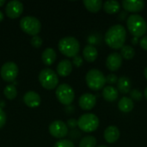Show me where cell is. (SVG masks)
I'll return each mask as SVG.
<instances>
[{
	"label": "cell",
	"mask_w": 147,
	"mask_h": 147,
	"mask_svg": "<svg viewBox=\"0 0 147 147\" xmlns=\"http://www.w3.org/2000/svg\"><path fill=\"white\" fill-rule=\"evenodd\" d=\"M127 37V30L124 26L116 24L110 27L105 34V42L112 49H121Z\"/></svg>",
	"instance_id": "cell-1"
},
{
	"label": "cell",
	"mask_w": 147,
	"mask_h": 147,
	"mask_svg": "<svg viewBox=\"0 0 147 147\" xmlns=\"http://www.w3.org/2000/svg\"><path fill=\"white\" fill-rule=\"evenodd\" d=\"M58 47L59 52L67 58H74L80 50L79 41L72 36H66L59 40Z\"/></svg>",
	"instance_id": "cell-2"
},
{
	"label": "cell",
	"mask_w": 147,
	"mask_h": 147,
	"mask_svg": "<svg viewBox=\"0 0 147 147\" xmlns=\"http://www.w3.org/2000/svg\"><path fill=\"white\" fill-rule=\"evenodd\" d=\"M127 26L129 32L136 38L143 36L147 31V22L138 14H132L127 17Z\"/></svg>",
	"instance_id": "cell-3"
},
{
	"label": "cell",
	"mask_w": 147,
	"mask_h": 147,
	"mask_svg": "<svg viewBox=\"0 0 147 147\" xmlns=\"http://www.w3.org/2000/svg\"><path fill=\"white\" fill-rule=\"evenodd\" d=\"M85 81H86L87 86L90 90H99L104 87L106 84V78L100 70L91 69L86 74Z\"/></svg>",
	"instance_id": "cell-4"
},
{
	"label": "cell",
	"mask_w": 147,
	"mask_h": 147,
	"mask_svg": "<svg viewBox=\"0 0 147 147\" xmlns=\"http://www.w3.org/2000/svg\"><path fill=\"white\" fill-rule=\"evenodd\" d=\"M39 82L44 89L52 90L58 86L59 78L53 70L45 68L39 73Z\"/></svg>",
	"instance_id": "cell-5"
},
{
	"label": "cell",
	"mask_w": 147,
	"mask_h": 147,
	"mask_svg": "<svg viewBox=\"0 0 147 147\" xmlns=\"http://www.w3.org/2000/svg\"><path fill=\"white\" fill-rule=\"evenodd\" d=\"M78 127L84 133H92L99 127L98 117L91 113L82 115L78 120Z\"/></svg>",
	"instance_id": "cell-6"
},
{
	"label": "cell",
	"mask_w": 147,
	"mask_h": 147,
	"mask_svg": "<svg viewBox=\"0 0 147 147\" xmlns=\"http://www.w3.org/2000/svg\"><path fill=\"white\" fill-rule=\"evenodd\" d=\"M19 25L21 29L24 33L31 35L32 37L37 35L41 29L40 22L34 16H28L22 17L20 21Z\"/></svg>",
	"instance_id": "cell-7"
},
{
	"label": "cell",
	"mask_w": 147,
	"mask_h": 147,
	"mask_svg": "<svg viewBox=\"0 0 147 147\" xmlns=\"http://www.w3.org/2000/svg\"><path fill=\"white\" fill-rule=\"evenodd\" d=\"M56 96L58 101L65 106H70L75 98V92L72 87L67 84H61L56 89Z\"/></svg>",
	"instance_id": "cell-8"
},
{
	"label": "cell",
	"mask_w": 147,
	"mask_h": 147,
	"mask_svg": "<svg viewBox=\"0 0 147 147\" xmlns=\"http://www.w3.org/2000/svg\"><path fill=\"white\" fill-rule=\"evenodd\" d=\"M19 69L15 62H5L0 69V76L6 82H14L18 76Z\"/></svg>",
	"instance_id": "cell-9"
},
{
	"label": "cell",
	"mask_w": 147,
	"mask_h": 147,
	"mask_svg": "<svg viewBox=\"0 0 147 147\" xmlns=\"http://www.w3.org/2000/svg\"><path fill=\"white\" fill-rule=\"evenodd\" d=\"M49 134L56 139L63 140L68 134V127L62 121H54L48 127Z\"/></svg>",
	"instance_id": "cell-10"
},
{
	"label": "cell",
	"mask_w": 147,
	"mask_h": 147,
	"mask_svg": "<svg viewBox=\"0 0 147 147\" xmlns=\"http://www.w3.org/2000/svg\"><path fill=\"white\" fill-rule=\"evenodd\" d=\"M23 12V4L18 0H11L5 6V13L9 18H18Z\"/></svg>",
	"instance_id": "cell-11"
},
{
	"label": "cell",
	"mask_w": 147,
	"mask_h": 147,
	"mask_svg": "<svg viewBox=\"0 0 147 147\" xmlns=\"http://www.w3.org/2000/svg\"><path fill=\"white\" fill-rule=\"evenodd\" d=\"M79 107L83 110H90L96 104V97L90 93H85L79 97Z\"/></svg>",
	"instance_id": "cell-12"
},
{
	"label": "cell",
	"mask_w": 147,
	"mask_h": 147,
	"mask_svg": "<svg viewBox=\"0 0 147 147\" xmlns=\"http://www.w3.org/2000/svg\"><path fill=\"white\" fill-rule=\"evenodd\" d=\"M122 65V57L118 53H110L106 59V65L111 71H115L120 69Z\"/></svg>",
	"instance_id": "cell-13"
},
{
	"label": "cell",
	"mask_w": 147,
	"mask_h": 147,
	"mask_svg": "<svg viewBox=\"0 0 147 147\" xmlns=\"http://www.w3.org/2000/svg\"><path fill=\"white\" fill-rule=\"evenodd\" d=\"M122 7L128 12L137 13L145 8V2L142 0H123Z\"/></svg>",
	"instance_id": "cell-14"
},
{
	"label": "cell",
	"mask_w": 147,
	"mask_h": 147,
	"mask_svg": "<svg viewBox=\"0 0 147 147\" xmlns=\"http://www.w3.org/2000/svg\"><path fill=\"white\" fill-rule=\"evenodd\" d=\"M41 102L40 96L35 91H28L23 96V102L28 108H36L40 106Z\"/></svg>",
	"instance_id": "cell-15"
},
{
	"label": "cell",
	"mask_w": 147,
	"mask_h": 147,
	"mask_svg": "<svg viewBox=\"0 0 147 147\" xmlns=\"http://www.w3.org/2000/svg\"><path fill=\"white\" fill-rule=\"evenodd\" d=\"M120 136H121L120 130L115 126H109L104 131V140L109 144H113L119 140Z\"/></svg>",
	"instance_id": "cell-16"
},
{
	"label": "cell",
	"mask_w": 147,
	"mask_h": 147,
	"mask_svg": "<svg viewBox=\"0 0 147 147\" xmlns=\"http://www.w3.org/2000/svg\"><path fill=\"white\" fill-rule=\"evenodd\" d=\"M57 73L60 77H67L72 71V63L69 59H63L57 65Z\"/></svg>",
	"instance_id": "cell-17"
},
{
	"label": "cell",
	"mask_w": 147,
	"mask_h": 147,
	"mask_svg": "<svg viewBox=\"0 0 147 147\" xmlns=\"http://www.w3.org/2000/svg\"><path fill=\"white\" fill-rule=\"evenodd\" d=\"M56 58H57V54H56V52L53 48L52 47H47L46 48L43 52H42V54H41V59H42V62L46 65H52L55 60H56Z\"/></svg>",
	"instance_id": "cell-18"
},
{
	"label": "cell",
	"mask_w": 147,
	"mask_h": 147,
	"mask_svg": "<svg viewBox=\"0 0 147 147\" xmlns=\"http://www.w3.org/2000/svg\"><path fill=\"white\" fill-rule=\"evenodd\" d=\"M83 56H84V59L87 62L92 63L96 59V58L98 56V52L94 46L87 45L83 50Z\"/></svg>",
	"instance_id": "cell-19"
},
{
	"label": "cell",
	"mask_w": 147,
	"mask_h": 147,
	"mask_svg": "<svg viewBox=\"0 0 147 147\" xmlns=\"http://www.w3.org/2000/svg\"><path fill=\"white\" fill-rule=\"evenodd\" d=\"M102 96L104 100L107 102H114L119 96V91L116 88L112 85H109L103 88L102 90Z\"/></svg>",
	"instance_id": "cell-20"
},
{
	"label": "cell",
	"mask_w": 147,
	"mask_h": 147,
	"mask_svg": "<svg viewBox=\"0 0 147 147\" xmlns=\"http://www.w3.org/2000/svg\"><path fill=\"white\" fill-rule=\"evenodd\" d=\"M132 88V82L129 79V78L123 76L121 77L117 81V90L119 92L122 94H127L130 92Z\"/></svg>",
	"instance_id": "cell-21"
},
{
	"label": "cell",
	"mask_w": 147,
	"mask_h": 147,
	"mask_svg": "<svg viewBox=\"0 0 147 147\" xmlns=\"http://www.w3.org/2000/svg\"><path fill=\"white\" fill-rule=\"evenodd\" d=\"M119 109L123 113H129L134 108V102L130 97L124 96L118 102Z\"/></svg>",
	"instance_id": "cell-22"
},
{
	"label": "cell",
	"mask_w": 147,
	"mask_h": 147,
	"mask_svg": "<svg viewBox=\"0 0 147 147\" xmlns=\"http://www.w3.org/2000/svg\"><path fill=\"white\" fill-rule=\"evenodd\" d=\"M102 7H103V9L105 10V12H107L108 14L113 15V14H116L117 12L120 11L121 3L116 0H110V1L104 2L102 4Z\"/></svg>",
	"instance_id": "cell-23"
},
{
	"label": "cell",
	"mask_w": 147,
	"mask_h": 147,
	"mask_svg": "<svg viewBox=\"0 0 147 147\" xmlns=\"http://www.w3.org/2000/svg\"><path fill=\"white\" fill-rule=\"evenodd\" d=\"M102 0H84V7L92 13L98 12L102 8Z\"/></svg>",
	"instance_id": "cell-24"
},
{
	"label": "cell",
	"mask_w": 147,
	"mask_h": 147,
	"mask_svg": "<svg viewBox=\"0 0 147 147\" xmlns=\"http://www.w3.org/2000/svg\"><path fill=\"white\" fill-rule=\"evenodd\" d=\"M121 56L124 58L125 59H132L134 55H135V51L134 48L131 46H123L121 49Z\"/></svg>",
	"instance_id": "cell-25"
},
{
	"label": "cell",
	"mask_w": 147,
	"mask_h": 147,
	"mask_svg": "<svg viewBox=\"0 0 147 147\" xmlns=\"http://www.w3.org/2000/svg\"><path fill=\"white\" fill-rule=\"evenodd\" d=\"M3 94L5 97L9 100H13L17 96V90L14 84H8L3 90Z\"/></svg>",
	"instance_id": "cell-26"
},
{
	"label": "cell",
	"mask_w": 147,
	"mask_h": 147,
	"mask_svg": "<svg viewBox=\"0 0 147 147\" xmlns=\"http://www.w3.org/2000/svg\"><path fill=\"white\" fill-rule=\"evenodd\" d=\"M96 140L93 136H85L79 142V147H96Z\"/></svg>",
	"instance_id": "cell-27"
},
{
	"label": "cell",
	"mask_w": 147,
	"mask_h": 147,
	"mask_svg": "<svg viewBox=\"0 0 147 147\" xmlns=\"http://www.w3.org/2000/svg\"><path fill=\"white\" fill-rule=\"evenodd\" d=\"M53 147H75L74 143L70 140H59L54 144Z\"/></svg>",
	"instance_id": "cell-28"
},
{
	"label": "cell",
	"mask_w": 147,
	"mask_h": 147,
	"mask_svg": "<svg viewBox=\"0 0 147 147\" xmlns=\"http://www.w3.org/2000/svg\"><path fill=\"white\" fill-rule=\"evenodd\" d=\"M130 96H131L132 100L140 101L143 97V95L138 89H134V90H130Z\"/></svg>",
	"instance_id": "cell-29"
},
{
	"label": "cell",
	"mask_w": 147,
	"mask_h": 147,
	"mask_svg": "<svg viewBox=\"0 0 147 147\" xmlns=\"http://www.w3.org/2000/svg\"><path fill=\"white\" fill-rule=\"evenodd\" d=\"M42 39L39 36V35H35L33 36L31 39V45L34 47V48H40L42 45Z\"/></svg>",
	"instance_id": "cell-30"
},
{
	"label": "cell",
	"mask_w": 147,
	"mask_h": 147,
	"mask_svg": "<svg viewBox=\"0 0 147 147\" xmlns=\"http://www.w3.org/2000/svg\"><path fill=\"white\" fill-rule=\"evenodd\" d=\"M117 81H118L117 76L115 75V74H109V75H108L107 78H106V83H108V84H117Z\"/></svg>",
	"instance_id": "cell-31"
},
{
	"label": "cell",
	"mask_w": 147,
	"mask_h": 147,
	"mask_svg": "<svg viewBox=\"0 0 147 147\" xmlns=\"http://www.w3.org/2000/svg\"><path fill=\"white\" fill-rule=\"evenodd\" d=\"M84 63V60H83V58L79 55H77L73 58V60H72V64L76 66V67H80Z\"/></svg>",
	"instance_id": "cell-32"
},
{
	"label": "cell",
	"mask_w": 147,
	"mask_h": 147,
	"mask_svg": "<svg viewBox=\"0 0 147 147\" xmlns=\"http://www.w3.org/2000/svg\"><path fill=\"white\" fill-rule=\"evenodd\" d=\"M5 123H6V115L4 111L2 109V108L0 107V129L5 125Z\"/></svg>",
	"instance_id": "cell-33"
},
{
	"label": "cell",
	"mask_w": 147,
	"mask_h": 147,
	"mask_svg": "<svg viewBox=\"0 0 147 147\" xmlns=\"http://www.w3.org/2000/svg\"><path fill=\"white\" fill-rule=\"evenodd\" d=\"M66 125H67V127H68L69 128L73 129V128H75L76 127H78V121H77L76 119H74V118H71V119H69V120L67 121Z\"/></svg>",
	"instance_id": "cell-34"
},
{
	"label": "cell",
	"mask_w": 147,
	"mask_h": 147,
	"mask_svg": "<svg viewBox=\"0 0 147 147\" xmlns=\"http://www.w3.org/2000/svg\"><path fill=\"white\" fill-rule=\"evenodd\" d=\"M140 45L144 50L147 51V35L144 36L143 38H141V40H140Z\"/></svg>",
	"instance_id": "cell-35"
},
{
	"label": "cell",
	"mask_w": 147,
	"mask_h": 147,
	"mask_svg": "<svg viewBox=\"0 0 147 147\" xmlns=\"http://www.w3.org/2000/svg\"><path fill=\"white\" fill-rule=\"evenodd\" d=\"M3 18H4V16H3V12L0 10V22L3 20Z\"/></svg>",
	"instance_id": "cell-36"
},
{
	"label": "cell",
	"mask_w": 147,
	"mask_h": 147,
	"mask_svg": "<svg viewBox=\"0 0 147 147\" xmlns=\"http://www.w3.org/2000/svg\"><path fill=\"white\" fill-rule=\"evenodd\" d=\"M137 41H138V38H136V37H134V38L133 39V40H132V42H133L134 44H137Z\"/></svg>",
	"instance_id": "cell-37"
},
{
	"label": "cell",
	"mask_w": 147,
	"mask_h": 147,
	"mask_svg": "<svg viewBox=\"0 0 147 147\" xmlns=\"http://www.w3.org/2000/svg\"><path fill=\"white\" fill-rule=\"evenodd\" d=\"M5 1L4 0H0V7H2V6H3L4 4H5Z\"/></svg>",
	"instance_id": "cell-38"
},
{
	"label": "cell",
	"mask_w": 147,
	"mask_h": 147,
	"mask_svg": "<svg viewBox=\"0 0 147 147\" xmlns=\"http://www.w3.org/2000/svg\"><path fill=\"white\" fill-rule=\"evenodd\" d=\"M144 75H145V78H146L147 80V66L145 68V70H144Z\"/></svg>",
	"instance_id": "cell-39"
},
{
	"label": "cell",
	"mask_w": 147,
	"mask_h": 147,
	"mask_svg": "<svg viewBox=\"0 0 147 147\" xmlns=\"http://www.w3.org/2000/svg\"><path fill=\"white\" fill-rule=\"evenodd\" d=\"M144 94H145V97H146V99L147 100V87L146 88V90H145V92H144Z\"/></svg>",
	"instance_id": "cell-40"
},
{
	"label": "cell",
	"mask_w": 147,
	"mask_h": 147,
	"mask_svg": "<svg viewBox=\"0 0 147 147\" xmlns=\"http://www.w3.org/2000/svg\"><path fill=\"white\" fill-rule=\"evenodd\" d=\"M98 147H108V146H100Z\"/></svg>",
	"instance_id": "cell-41"
}]
</instances>
